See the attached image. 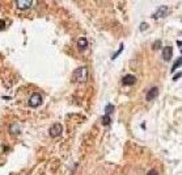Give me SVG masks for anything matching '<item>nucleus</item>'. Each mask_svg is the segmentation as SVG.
I'll return each instance as SVG.
<instances>
[{"label": "nucleus", "instance_id": "f3484780", "mask_svg": "<svg viewBox=\"0 0 182 175\" xmlns=\"http://www.w3.org/2000/svg\"><path fill=\"white\" fill-rule=\"evenodd\" d=\"M179 78H181V72H178L177 75H174V76H173V79H174V81H177V79H179Z\"/></svg>", "mask_w": 182, "mask_h": 175}, {"label": "nucleus", "instance_id": "f8f14e48", "mask_svg": "<svg viewBox=\"0 0 182 175\" xmlns=\"http://www.w3.org/2000/svg\"><path fill=\"white\" fill-rule=\"evenodd\" d=\"M122 50H123V45H121V46H119V49H118V52L115 53V54H114L113 57H111V59H115V58H117L118 55H119L121 53H122Z\"/></svg>", "mask_w": 182, "mask_h": 175}, {"label": "nucleus", "instance_id": "1a4fd4ad", "mask_svg": "<svg viewBox=\"0 0 182 175\" xmlns=\"http://www.w3.org/2000/svg\"><path fill=\"white\" fill-rule=\"evenodd\" d=\"M77 46H79L80 50L87 49V46H88V40H87V38H80L79 42H77Z\"/></svg>", "mask_w": 182, "mask_h": 175}, {"label": "nucleus", "instance_id": "7ed1b4c3", "mask_svg": "<svg viewBox=\"0 0 182 175\" xmlns=\"http://www.w3.org/2000/svg\"><path fill=\"white\" fill-rule=\"evenodd\" d=\"M166 13H168V7H160L159 9H157L156 12H155L153 14H152V19H156V20H159V19H162L164 16H166Z\"/></svg>", "mask_w": 182, "mask_h": 175}, {"label": "nucleus", "instance_id": "20e7f679", "mask_svg": "<svg viewBox=\"0 0 182 175\" xmlns=\"http://www.w3.org/2000/svg\"><path fill=\"white\" fill-rule=\"evenodd\" d=\"M48 133H50L51 137H58V136L62 133V125H60V124H55V125H52L51 128H50V130H48Z\"/></svg>", "mask_w": 182, "mask_h": 175}, {"label": "nucleus", "instance_id": "6e6552de", "mask_svg": "<svg viewBox=\"0 0 182 175\" xmlns=\"http://www.w3.org/2000/svg\"><path fill=\"white\" fill-rule=\"evenodd\" d=\"M157 94H159V90H157L156 87L151 88V90H149V92L147 94V100H153V99L157 96Z\"/></svg>", "mask_w": 182, "mask_h": 175}, {"label": "nucleus", "instance_id": "9b49d317", "mask_svg": "<svg viewBox=\"0 0 182 175\" xmlns=\"http://www.w3.org/2000/svg\"><path fill=\"white\" fill-rule=\"evenodd\" d=\"M181 57H178V59H177L176 61V63H174V65H173V67H172V71H174V70H176L177 69V67H179V66H181Z\"/></svg>", "mask_w": 182, "mask_h": 175}, {"label": "nucleus", "instance_id": "4468645a", "mask_svg": "<svg viewBox=\"0 0 182 175\" xmlns=\"http://www.w3.org/2000/svg\"><path fill=\"white\" fill-rule=\"evenodd\" d=\"M3 29H5V21L0 20V30H3Z\"/></svg>", "mask_w": 182, "mask_h": 175}, {"label": "nucleus", "instance_id": "ddd939ff", "mask_svg": "<svg viewBox=\"0 0 182 175\" xmlns=\"http://www.w3.org/2000/svg\"><path fill=\"white\" fill-rule=\"evenodd\" d=\"M102 124H104V125H109V124H110V117H109V116H104V117H102Z\"/></svg>", "mask_w": 182, "mask_h": 175}, {"label": "nucleus", "instance_id": "f03ea898", "mask_svg": "<svg viewBox=\"0 0 182 175\" xmlns=\"http://www.w3.org/2000/svg\"><path fill=\"white\" fill-rule=\"evenodd\" d=\"M41 103H42V95L41 94H33L29 99V105L33 107V108L41 105Z\"/></svg>", "mask_w": 182, "mask_h": 175}, {"label": "nucleus", "instance_id": "2eb2a0df", "mask_svg": "<svg viewBox=\"0 0 182 175\" xmlns=\"http://www.w3.org/2000/svg\"><path fill=\"white\" fill-rule=\"evenodd\" d=\"M147 175H157V171L155 169H152V170H149V171L147 172Z\"/></svg>", "mask_w": 182, "mask_h": 175}, {"label": "nucleus", "instance_id": "423d86ee", "mask_svg": "<svg viewBox=\"0 0 182 175\" xmlns=\"http://www.w3.org/2000/svg\"><path fill=\"white\" fill-rule=\"evenodd\" d=\"M172 54H173V49H172V46H166V48H164V50H162V58H164L165 61L170 59Z\"/></svg>", "mask_w": 182, "mask_h": 175}, {"label": "nucleus", "instance_id": "dca6fc26", "mask_svg": "<svg viewBox=\"0 0 182 175\" xmlns=\"http://www.w3.org/2000/svg\"><path fill=\"white\" fill-rule=\"evenodd\" d=\"M147 28H148V25H147V24H144V23L140 25V29H142V30H144V29H147Z\"/></svg>", "mask_w": 182, "mask_h": 175}, {"label": "nucleus", "instance_id": "39448f33", "mask_svg": "<svg viewBox=\"0 0 182 175\" xmlns=\"http://www.w3.org/2000/svg\"><path fill=\"white\" fill-rule=\"evenodd\" d=\"M135 82H136V78L134 76V75H126L125 78L122 79V84H125V86H132V84H135Z\"/></svg>", "mask_w": 182, "mask_h": 175}, {"label": "nucleus", "instance_id": "f257e3e1", "mask_svg": "<svg viewBox=\"0 0 182 175\" xmlns=\"http://www.w3.org/2000/svg\"><path fill=\"white\" fill-rule=\"evenodd\" d=\"M88 79V70L87 67H79L74 72V81L77 83H84Z\"/></svg>", "mask_w": 182, "mask_h": 175}, {"label": "nucleus", "instance_id": "a211bd4d", "mask_svg": "<svg viewBox=\"0 0 182 175\" xmlns=\"http://www.w3.org/2000/svg\"><path fill=\"white\" fill-rule=\"evenodd\" d=\"M157 48H160V41H157V43L153 45V49H157Z\"/></svg>", "mask_w": 182, "mask_h": 175}, {"label": "nucleus", "instance_id": "0eeeda50", "mask_svg": "<svg viewBox=\"0 0 182 175\" xmlns=\"http://www.w3.org/2000/svg\"><path fill=\"white\" fill-rule=\"evenodd\" d=\"M31 4H33L31 1H24V0H18V1H16V6H17L20 9H24V11L28 9V8H30Z\"/></svg>", "mask_w": 182, "mask_h": 175}, {"label": "nucleus", "instance_id": "9d476101", "mask_svg": "<svg viewBox=\"0 0 182 175\" xmlns=\"http://www.w3.org/2000/svg\"><path fill=\"white\" fill-rule=\"evenodd\" d=\"M114 111V105H111V104H108L105 108V116H109L111 112Z\"/></svg>", "mask_w": 182, "mask_h": 175}]
</instances>
